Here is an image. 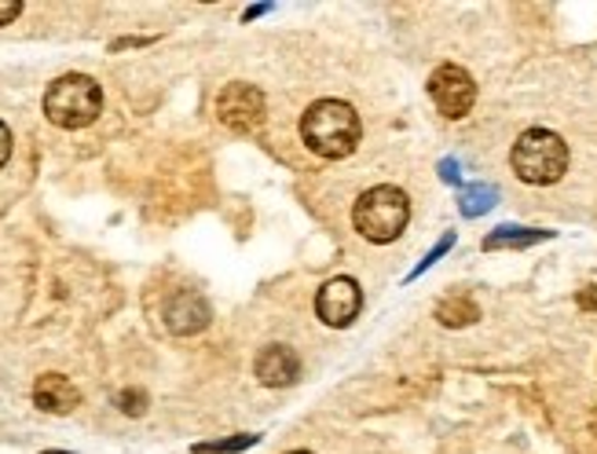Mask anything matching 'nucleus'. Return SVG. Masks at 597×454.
<instances>
[{"label": "nucleus", "instance_id": "1", "mask_svg": "<svg viewBox=\"0 0 597 454\" xmlns=\"http://www.w3.org/2000/svg\"><path fill=\"white\" fill-rule=\"evenodd\" d=\"M360 132H363L360 114L341 100L312 103L305 110V118H301V140L308 143L312 154L330 158V162L349 158L355 151V143H360Z\"/></svg>", "mask_w": 597, "mask_h": 454}, {"label": "nucleus", "instance_id": "2", "mask_svg": "<svg viewBox=\"0 0 597 454\" xmlns=\"http://www.w3.org/2000/svg\"><path fill=\"white\" fill-rule=\"evenodd\" d=\"M103 89L89 73H62L45 92V118L59 129H85L99 118Z\"/></svg>", "mask_w": 597, "mask_h": 454}, {"label": "nucleus", "instance_id": "3", "mask_svg": "<svg viewBox=\"0 0 597 454\" xmlns=\"http://www.w3.org/2000/svg\"><path fill=\"white\" fill-rule=\"evenodd\" d=\"M510 165L525 184L550 187L569 173V143L550 129H528L517 143H513Z\"/></svg>", "mask_w": 597, "mask_h": 454}, {"label": "nucleus", "instance_id": "4", "mask_svg": "<svg viewBox=\"0 0 597 454\" xmlns=\"http://www.w3.org/2000/svg\"><path fill=\"white\" fill-rule=\"evenodd\" d=\"M407 220H411V202H407V195L400 187H389V184L363 191L352 206L355 231L371 242H382V246L403 235Z\"/></svg>", "mask_w": 597, "mask_h": 454}, {"label": "nucleus", "instance_id": "5", "mask_svg": "<svg viewBox=\"0 0 597 454\" xmlns=\"http://www.w3.org/2000/svg\"><path fill=\"white\" fill-rule=\"evenodd\" d=\"M216 118L224 129H232L238 136L257 132L260 125H265V96H260V89H254V84L246 81L224 84L216 96Z\"/></svg>", "mask_w": 597, "mask_h": 454}, {"label": "nucleus", "instance_id": "6", "mask_svg": "<svg viewBox=\"0 0 597 454\" xmlns=\"http://www.w3.org/2000/svg\"><path fill=\"white\" fill-rule=\"evenodd\" d=\"M429 96H433L436 110L444 114V118H466L469 110H473L477 103V81L469 78V70L455 67V62H444V67L433 70V78H429Z\"/></svg>", "mask_w": 597, "mask_h": 454}, {"label": "nucleus", "instance_id": "7", "mask_svg": "<svg viewBox=\"0 0 597 454\" xmlns=\"http://www.w3.org/2000/svg\"><path fill=\"white\" fill-rule=\"evenodd\" d=\"M363 293L355 287V279H330L327 287L319 290L316 298V312L327 326H349L355 315H360Z\"/></svg>", "mask_w": 597, "mask_h": 454}, {"label": "nucleus", "instance_id": "8", "mask_svg": "<svg viewBox=\"0 0 597 454\" xmlns=\"http://www.w3.org/2000/svg\"><path fill=\"white\" fill-rule=\"evenodd\" d=\"M254 371H257L260 385L282 388V385H293L301 377V359L290 345H268L265 352L257 356Z\"/></svg>", "mask_w": 597, "mask_h": 454}, {"label": "nucleus", "instance_id": "9", "mask_svg": "<svg viewBox=\"0 0 597 454\" xmlns=\"http://www.w3.org/2000/svg\"><path fill=\"white\" fill-rule=\"evenodd\" d=\"M165 326H169L173 334H202L209 326V304L198 298L195 290H180L173 293L169 304H165Z\"/></svg>", "mask_w": 597, "mask_h": 454}, {"label": "nucleus", "instance_id": "10", "mask_svg": "<svg viewBox=\"0 0 597 454\" xmlns=\"http://www.w3.org/2000/svg\"><path fill=\"white\" fill-rule=\"evenodd\" d=\"M34 404L40 410H48V415H70V410H78L81 393H78V385H73L70 377L40 374L37 385H34Z\"/></svg>", "mask_w": 597, "mask_h": 454}, {"label": "nucleus", "instance_id": "11", "mask_svg": "<svg viewBox=\"0 0 597 454\" xmlns=\"http://www.w3.org/2000/svg\"><path fill=\"white\" fill-rule=\"evenodd\" d=\"M553 238V231H542V228H513V224H502L495 228L491 235L484 238V249L495 253V249H528V246H539V242Z\"/></svg>", "mask_w": 597, "mask_h": 454}, {"label": "nucleus", "instance_id": "12", "mask_svg": "<svg viewBox=\"0 0 597 454\" xmlns=\"http://www.w3.org/2000/svg\"><path fill=\"white\" fill-rule=\"evenodd\" d=\"M499 202V187L491 184H469L463 187V195H458V209H463V217H484L491 206Z\"/></svg>", "mask_w": 597, "mask_h": 454}, {"label": "nucleus", "instance_id": "13", "mask_svg": "<svg viewBox=\"0 0 597 454\" xmlns=\"http://www.w3.org/2000/svg\"><path fill=\"white\" fill-rule=\"evenodd\" d=\"M436 319L444 323V326H469V323H477L480 319V309L469 298H447V301H440L436 304Z\"/></svg>", "mask_w": 597, "mask_h": 454}, {"label": "nucleus", "instance_id": "14", "mask_svg": "<svg viewBox=\"0 0 597 454\" xmlns=\"http://www.w3.org/2000/svg\"><path fill=\"white\" fill-rule=\"evenodd\" d=\"M260 436H249V432H243V436L235 440H216V443H195V454H238L246 447H254Z\"/></svg>", "mask_w": 597, "mask_h": 454}, {"label": "nucleus", "instance_id": "15", "mask_svg": "<svg viewBox=\"0 0 597 454\" xmlns=\"http://www.w3.org/2000/svg\"><path fill=\"white\" fill-rule=\"evenodd\" d=\"M452 246H455V231H447V235H444V238H440V242H436V246H433V249H429V253H425V260H422V264H418V268H414V271H411V276H407V279H418V276H422V271H429V268H433V264H436L440 257H444V253H447V249H452Z\"/></svg>", "mask_w": 597, "mask_h": 454}, {"label": "nucleus", "instance_id": "16", "mask_svg": "<svg viewBox=\"0 0 597 454\" xmlns=\"http://www.w3.org/2000/svg\"><path fill=\"white\" fill-rule=\"evenodd\" d=\"M118 407H121V415L140 418L147 410V393H140V388H125V393H118Z\"/></svg>", "mask_w": 597, "mask_h": 454}, {"label": "nucleus", "instance_id": "17", "mask_svg": "<svg viewBox=\"0 0 597 454\" xmlns=\"http://www.w3.org/2000/svg\"><path fill=\"white\" fill-rule=\"evenodd\" d=\"M19 15H23V4H19V0H0V26L15 23Z\"/></svg>", "mask_w": 597, "mask_h": 454}, {"label": "nucleus", "instance_id": "18", "mask_svg": "<svg viewBox=\"0 0 597 454\" xmlns=\"http://www.w3.org/2000/svg\"><path fill=\"white\" fill-rule=\"evenodd\" d=\"M440 179H444V184H458V179H463V168H458L455 158H444V162H440Z\"/></svg>", "mask_w": 597, "mask_h": 454}, {"label": "nucleus", "instance_id": "19", "mask_svg": "<svg viewBox=\"0 0 597 454\" xmlns=\"http://www.w3.org/2000/svg\"><path fill=\"white\" fill-rule=\"evenodd\" d=\"M8 158H12V129L0 121V168H4Z\"/></svg>", "mask_w": 597, "mask_h": 454}, {"label": "nucleus", "instance_id": "20", "mask_svg": "<svg viewBox=\"0 0 597 454\" xmlns=\"http://www.w3.org/2000/svg\"><path fill=\"white\" fill-rule=\"evenodd\" d=\"M580 309H586V312H597V287H586V290H580Z\"/></svg>", "mask_w": 597, "mask_h": 454}, {"label": "nucleus", "instance_id": "21", "mask_svg": "<svg viewBox=\"0 0 597 454\" xmlns=\"http://www.w3.org/2000/svg\"><path fill=\"white\" fill-rule=\"evenodd\" d=\"M268 12V4H257V8H246V19H257V15H265Z\"/></svg>", "mask_w": 597, "mask_h": 454}, {"label": "nucleus", "instance_id": "22", "mask_svg": "<svg viewBox=\"0 0 597 454\" xmlns=\"http://www.w3.org/2000/svg\"><path fill=\"white\" fill-rule=\"evenodd\" d=\"M590 426H594V432H597V410H594V418H590Z\"/></svg>", "mask_w": 597, "mask_h": 454}, {"label": "nucleus", "instance_id": "23", "mask_svg": "<svg viewBox=\"0 0 597 454\" xmlns=\"http://www.w3.org/2000/svg\"><path fill=\"white\" fill-rule=\"evenodd\" d=\"M45 454H70V451H45Z\"/></svg>", "mask_w": 597, "mask_h": 454}, {"label": "nucleus", "instance_id": "24", "mask_svg": "<svg viewBox=\"0 0 597 454\" xmlns=\"http://www.w3.org/2000/svg\"><path fill=\"white\" fill-rule=\"evenodd\" d=\"M290 454H312V451H290Z\"/></svg>", "mask_w": 597, "mask_h": 454}]
</instances>
